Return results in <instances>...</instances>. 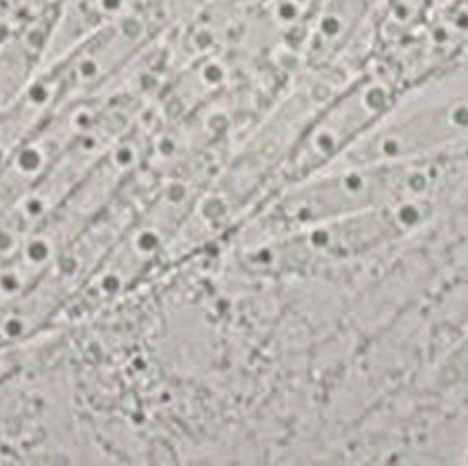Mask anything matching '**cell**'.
I'll use <instances>...</instances> for the list:
<instances>
[{
    "mask_svg": "<svg viewBox=\"0 0 468 466\" xmlns=\"http://www.w3.org/2000/svg\"><path fill=\"white\" fill-rule=\"evenodd\" d=\"M466 451H467V456H466V460H467L468 461V446H467V450H466Z\"/></svg>",
    "mask_w": 468,
    "mask_h": 466,
    "instance_id": "5b68a950",
    "label": "cell"
},
{
    "mask_svg": "<svg viewBox=\"0 0 468 466\" xmlns=\"http://www.w3.org/2000/svg\"><path fill=\"white\" fill-rule=\"evenodd\" d=\"M438 182V169L430 158L326 168L275 191L228 242L235 251L254 249L320 224L428 198Z\"/></svg>",
    "mask_w": 468,
    "mask_h": 466,
    "instance_id": "6da1fadb",
    "label": "cell"
},
{
    "mask_svg": "<svg viewBox=\"0 0 468 466\" xmlns=\"http://www.w3.org/2000/svg\"><path fill=\"white\" fill-rule=\"evenodd\" d=\"M441 0H384L373 22V51L394 52L425 28Z\"/></svg>",
    "mask_w": 468,
    "mask_h": 466,
    "instance_id": "277c9868",
    "label": "cell"
},
{
    "mask_svg": "<svg viewBox=\"0 0 468 466\" xmlns=\"http://www.w3.org/2000/svg\"><path fill=\"white\" fill-rule=\"evenodd\" d=\"M467 141L466 89L411 113L398 114L394 110L327 168L410 161L452 150Z\"/></svg>",
    "mask_w": 468,
    "mask_h": 466,
    "instance_id": "3957f363",
    "label": "cell"
},
{
    "mask_svg": "<svg viewBox=\"0 0 468 466\" xmlns=\"http://www.w3.org/2000/svg\"><path fill=\"white\" fill-rule=\"evenodd\" d=\"M410 89L396 56L371 54L366 66L313 116L279 170L272 195L336 162L397 110Z\"/></svg>",
    "mask_w": 468,
    "mask_h": 466,
    "instance_id": "7a4b0ae2",
    "label": "cell"
}]
</instances>
